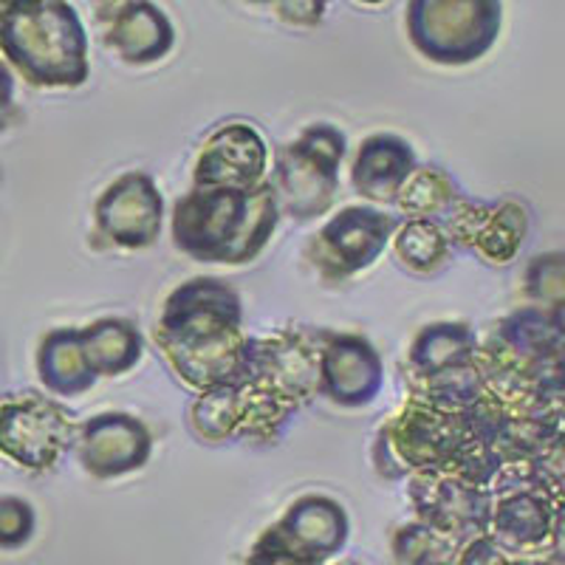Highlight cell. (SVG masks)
I'll list each match as a JSON object with an SVG mask.
<instances>
[{
  "instance_id": "cell-1",
  "label": "cell",
  "mask_w": 565,
  "mask_h": 565,
  "mask_svg": "<svg viewBox=\"0 0 565 565\" xmlns=\"http://www.w3.org/2000/svg\"><path fill=\"white\" fill-rule=\"evenodd\" d=\"M0 54L34 85H79L88 74L68 0H0Z\"/></svg>"
},
{
  "instance_id": "cell-2",
  "label": "cell",
  "mask_w": 565,
  "mask_h": 565,
  "mask_svg": "<svg viewBox=\"0 0 565 565\" xmlns=\"http://www.w3.org/2000/svg\"><path fill=\"white\" fill-rule=\"evenodd\" d=\"M501 26L498 0H413L411 38L424 54L463 63L489 49Z\"/></svg>"
},
{
  "instance_id": "cell-3",
  "label": "cell",
  "mask_w": 565,
  "mask_h": 565,
  "mask_svg": "<svg viewBox=\"0 0 565 565\" xmlns=\"http://www.w3.org/2000/svg\"><path fill=\"white\" fill-rule=\"evenodd\" d=\"M65 441V418L49 402L23 398L0 407V450L23 467H49Z\"/></svg>"
},
{
  "instance_id": "cell-4",
  "label": "cell",
  "mask_w": 565,
  "mask_h": 565,
  "mask_svg": "<svg viewBox=\"0 0 565 565\" xmlns=\"http://www.w3.org/2000/svg\"><path fill=\"white\" fill-rule=\"evenodd\" d=\"M110 43L128 60H150L168 52L170 26L164 14L150 3H130L116 14L110 29Z\"/></svg>"
},
{
  "instance_id": "cell-5",
  "label": "cell",
  "mask_w": 565,
  "mask_h": 565,
  "mask_svg": "<svg viewBox=\"0 0 565 565\" xmlns=\"http://www.w3.org/2000/svg\"><path fill=\"white\" fill-rule=\"evenodd\" d=\"M286 529L291 534V548H297L306 557L334 552L340 546L342 532H345L337 507L322 501H306L302 507H295V512L286 521Z\"/></svg>"
},
{
  "instance_id": "cell-6",
  "label": "cell",
  "mask_w": 565,
  "mask_h": 565,
  "mask_svg": "<svg viewBox=\"0 0 565 565\" xmlns=\"http://www.w3.org/2000/svg\"><path fill=\"white\" fill-rule=\"evenodd\" d=\"M498 529L514 546H529L548 534V512L534 498H514L503 507Z\"/></svg>"
},
{
  "instance_id": "cell-7",
  "label": "cell",
  "mask_w": 565,
  "mask_h": 565,
  "mask_svg": "<svg viewBox=\"0 0 565 565\" xmlns=\"http://www.w3.org/2000/svg\"><path fill=\"white\" fill-rule=\"evenodd\" d=\"M74 342H77V337L57 334L43 348V380L60 391L83 385L79 373H83L85 348H77Z\"/></svg>"
},
{
  "instance_id": "cell-8",
  "label": "cell",
  "mask_w": 565,
  "mask_h": 565,
  "mask_svg": "<svg viewBox=\"0 0 565 565\" xmlns=\"http://www.w3.org/2000/svg\"><path fill=\"white\" fill-rule=\"evenodd\" d=\"M29 534H32V512L26 503L3 498L0 501V546H20V543H26Z\"/></svg>"
},
{
  "instance_id": "cell-9",
  "label": "cell",
  "mask_w": 565,
  "mask_h": 565,
  "mask_svg": "<svg viewBox=\"0 0 565 565\" xmlns=\"http://www.w3.org/2000/svg\"><path fill=\"white\" fill-rule=\"evenodd\" d=\"M9 97H12V83H9V74L7 68L0 65V110L9 105Z\"/></svg>"
},
{
  "instance_id": "cell-10",
  "label": "cell",
  "mask_w": 565,
  "mask_h": 565,
  "mask_svg": "<svg viewBox=\"0 0 565 565\" xmlns=\"http://www.w3.org/2000/svg\"><path fill=\"white\" fill-rule=\"evenodd\" d=\"M362 3H380V0H362Z\"/></svg>"
}]
</instances>
